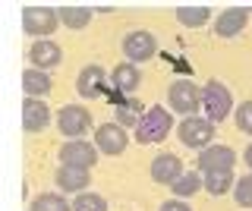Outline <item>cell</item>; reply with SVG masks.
Returning a JSON list of instances; mask_svg holds the SVG:
<instances>
[{
    "label": "cell",
    "mask_w": 252,
    "mask_h": 211,
    "mask_svg": "<svg viewBox=\"0 0 252 211\" xmlns=\"http://www.w3.org/2000/svg\"><path fill=\"white\" fill-rule=\"evenodd\" d=\"M170 129H173L170 111L161 107V104H155V107H148V111L142 114V120L136 126V142L139 145H158V142H164V139L170 136Z\"/></svg>",
    "instance_id": "6da1fadb"
},
{
    "label": "cell",
    "mask_w": 252,
    "mask_h": 211,
    "mask_svg": "<svg viewBox=\"0 0 252 211\" xmlns=\"http://www.w3.org/2000/svg\"><path fill=\"white\" fill-rule=\"evenodd\" d=\"M202 107H205V120L215 126V123H224L227 117H230L236 107H233V91L227 89L224 82H218V79H211V82H205V89H202Z\"/></svg>",
    "instance_id": "7a4b0ae2"
},
{
    "label": "cell",
    "mask_w": 252,
    "mask_h": 211,
    "mask_svg": "<svg viewBox=\"0 0 252 211\" xmlns=\"http://www.w3.org/2000/svg\"><path fill=\"white\" fill-rule=\"evenodd\" d=\"M202 104V89L189 79H177L167 89V111L170 114H183V117H195Z\"/></svg>",
    "instance_id": "3957f363"
},
{
    "label": "cell",
    "mask_w": 252,
    "mask_h": 211,
    "mask_svg": "<svg viewBox=\"0 0 252 211\" xmlns=\"http://www.w3.org/2000/svg\"><path fill=\"white\" fill-rule=\"evenodd\" d=\"M177 136L180 142L186 148H192V151H205L208 145H215L211 139H215V126H211L205 117H183L177 126Z\"/></svg>",
    "instance_id": "277c9868"
},
{
    "label": "cell",
    "mask_w": 252,
    "mask_h": 211,
    "mask_svg": "<svg viewBox=\"0 0 252 211\" xmlns=\"http://www.w3.org/2000/svg\"><path fill=\"white\" fill-rule=\"evenodd\" d=\"M60 26V16L54 6H26L22 10V29H26V35L32 38H51L54 29Z\"/></svg>",
    "instance_id": "5b68a950"
},
{
    "label": "cell",
    "mask_w": 252,
    "mask_h": 211,
    "mask_svg": "<svg viewBox=\"0 0 252 211\" xmlns=\"http://www.w3.org/2000/svg\"><path fill=\"white\" fill-rule=\"evenodd\" d=\"M57 129L66 136V142L82 139L85 132L92 129V114L79 104H66V107H60V114H57Z\"/></svg>",
    "instance_id": "8992f818"
},
{
    "label": "cell",
    "mask_w": 252,
    "mask_h": 211,
    "mask_svg": "<svg viewBox=\"0 0 252 211\" xmlns=\"http://www.w3.org/2000/svg\"><path fill=\"white\" fill-rule=\"evenodd\" d=\"M60 164H66V167L92 170L94 164H98V148H94V142H85V139L63 142L60 145Z\"/></svg>",
    "instance_id": "52a82bcc"
},
{
    "label": "cell",
    "mask_w": 252,
    "mask_h": 211,
    "mask_svg": "<svg viewBox=\"0 0 252 211\" xmlns=\"http://www.w3.org/2000/svg\"><path fill=\"white\" fill-rule=\"evenodd\" d=\"M123 54L129 63H145L158 54V38L152 32H145V29H136V32L123 38Z\"/></svg>",
    "instance_id": "ba28073f"
},
{
    "label": "cell",
    "mask_w": 252,
    "mask_h": 211,
    "mask_svg": "<svg viewBox=\"0 0 252 211\" xmlns=\"http://www.w3.org/2000/svg\"><path fill=\"white\" fill-rule=\"evenodd\" d=\"M126 145H129V136H126V129L117 126V123H101V126L94 129V148H98L101 154H107V158L123 154Z\"/></svg>",
    "instance_id": "9c48e42d"
},
{
    "label": "cell",
    "mask_w": 252,
    "mask_h": 211,
    "mask_svg": "<svg viewBox=\"0 0 252 211\" xmlns=\"http://www.w3.org/2000/svg\"><path fill=\"white\" fill-rule=\"evenodd\" d=\"M199 174H215V170H233L236 151L227 145H208L205 151H199Z\"/></svg>",
    "instance_id": "30bf717a"
},
{
    "label": "cell",
    "mask_w": 252,
    "mask_h": 211,
    "mask_svg": "<svg viewBox=\"0 0 252 211\" xmlns=\"http://www.w3.org/2000/svg\"><path fill=\"white\" fill-rule=\"evenodd\" d=\"M252 16V6H230V10L218 13L215 19V35L218 38H236L246 29V22Z\"/></svg>",
    "instance_id": "8fae6325"
},
{
    "label": "cell",
    "mask_w": 252,
    "mask_h": 211,
    "mask_svg": "<svg viewBox=\"0 0 252 211\" xmlns=\"http://www.w3.org/2000/svg\"><path fill=\"white\" fill-rule=\"evenodd\" d=\"M76 91L82 98H101L107 91V73L101 69L98 63H89V66H82L79 69V79H76Z\"/></svg>",
    "instance_id": "7c38bea8"
},
{
    "label": "cell",
    "mask_w": 252,
    "mask_h": 211,
    "mask_svg": "<svg viewBox=\"0 0 252 211\" xmlns=\"http://www.w3.org/2000/svg\"><path fill=\"white\" fill-rule=\"evenodd\" d=\"M29 60L35 69H41V73H51L54 66L63 63V51L57 41H51V38H41V41H35L29 48Z\"/></svg>",
    "instance_id": "4fadbf2b"
},
{
    "label": "cell",
    "mask_w": 252,
    "mask_h": 211,
    "mask_svg": "<svg viewBox=\"0 0 252 211\" xmlns=\"http://www.w3.org/2000/svg\"><path fill=\"white\" fill-rule=\"evenodd\" d=\"M51 123V107L41 98H26L22 101V129L26 132H41Z\"/></svg>",
    "instance_id": "5bb4252c"
},
{
    "label": "cell",
    "mask_w": 252,
    "mask_h": 211,
    "mask_svg": "<svg viewBox=\"0 0 252 211\" xmlns=\"http://www.w3.org/2000/svg\"><path fill=\"white\" fill-rule=\"evenodd\" d=\"M183 174H186V170H183V161H180L177 154H170V151L158 154V158L152 161V180H155V183L173 186Z\"/></svg>",
    "instance_id": "9a60e30c"
},
{
    "label": "cell",
    "mask_w": 252,
    "mask_h": 211,
    "mask_svg": "<svg viewBox=\"0 0 252 211\" xmlns=\"http://www.w3.org/2000/svg\"><path fill=\"white\" fill-rule=\"evenodd\" d=\"M54 183H57V189H63V192L79 195V192L89 189L92 177H89V170H82V167H66V164H60L57 174H54Z\"/></svg>",
    "instance_id": "2e32d148"
},
{
    "label": "cell",
    "mask_w": 252,
    "mask_h": 211,
    "mask_svg": "<svg viewBox=\"0 0 252 211\" xmlns=\"http://www.w3.org/2000/svg\"><path fill=\"white\" fill-rule=\"evenodd\" d=\"M22 89H26V98H41L44 95H51V89H54V79H51V73H41V69H26L22 73Z\"/></svg>",
    "instance_id": "e0dca14e"
},
{
    "label": "cell",
    "mask_w": 252,
    "mask_h": 211,
    "mask_svg": "<svg viewBox=\"0 0 252 211\" xmlns=\"http://www.w3.org/2000/svg\"><path fill=\"white\" fill-rule=\"evenodd\" d=\"M110 82H114V91H120V95H129V91L139 89V69L136 63H120L110 73Z\"/></svg>",
    "instance_id": "ac0fdd59"
},
{
    "label": "cell",
    "mask_w": 252,
    "mask_h": 211,
    "mask_svg": "<svg viewBox=\"0 0 252 211\" xmlns=\"http://www.w3.org/2000/svg\"><path fill=\"white\" fill-rule=\"evenodd\" d=\"M145 111H148V107H142L139 101H132V98H129V101H123V104H117V107H114V117H117L114 123H117V126H123V129H129V126L136 129Z\"/></svg>",
    "instance_id": "d6986e66"
},
{
    "label": "cell",
    "mask_w": 252,
    "mask_h": 211,
    "mask_svg": "<svg viewBox=\"0 0 252 211\" xmlns=\"http://www.w3.org/2000/svg\"><path fill=\"white\" fill-rule=\"evenodd\" d=\"M233 170H215V174H202V189L208 195H227V189H233Z\"/></svg>",
    "instance_id": "ffe728a7"
},
{
    "label": "cell",
    "mask_w": 252,
    "mask_h": 211,
    "mask_svg": "<svg viewBox=\"0 0 252 211\" xmlns=\"http://www.w3.org/2000/svg\"><path fill=\"white\" fill-rule=\"evenodd\" d=\"M173 16H177V22L186 26V29H202L205 22L211 19V10L208 6H177Z\"/></svg>",
    "instance_id": "44dd1931"
},
{
    "label": "cell",
    "mask_w": 252,
    "mask_h": 211,
    "mask_svg": "<svg viewBox=\"0 0 252 211\" xmlns=\"http://www.w3.org/2000/svg\"><path fill=\"white\" fill-rule=\"evenodd\" d=\"M57 16H60V22L66 29H85L92 22L94 10H92V6H60Z\"/></svg>",
    "instance_id": "7402d4cb"
},
{
    "label": "cell",
    "mask_w": 252,
    "mask_h": 211,
    "mask_svg": "<svg viewBox=\"0 0 252 211\" xmlns=\"http://www.w3.org/2000/svg\"><path fill=\"white\" fill-rule=\"evenodd\" d=\"M29 211H73V205H69L60 192H41V195L32 199V208Z\"/></svg>",
    "instance_id": "603a6c76"
},
{
    "label": "cell",
    "mask_w": 252,
    "mask_h": 211,
    "mask_svg": "<svg viewBox=\"0 0 252 211\" xmlns=\"http://www.w3.org/2000/svg\"><path fill=\"white\" fill-rule=\"evenodd\" d=\"M170 189H173V199H189L192 192H199V189H202V177L195 174V170H186V174L180 177L177 183L170 186Z\"/></svg>",
    "instance_id": "cb8c5ba5"
},
{
    "label": "cell",
    "mask_w": 252,
    "mask_h": 211,
    "mask_svg": "<svg viewBox=\"0 0 252 211\" xmlns=\"http://www.w3.org/2000/svg\"><path fill=\"white\" fill-rule=\"evenodd\" d=\"M233 202L240 208H252V174H246V177H240L233 183Z\"/></svg>",
    "instance_id": "d4e9b609"
},
{
    "label": "cell",
    "mask_w": 252,
    "mask_h": 211,
    "mask_svg": "<svg viewBox=\"0 0 252 211\" xmlns=\"http://www.w3.org/2000/svg\"><path fill=\"white\" fill-rule=\"evenodd\" d=\"M73 211H107V202L94 192H79L73 202Z\"/></svg>",
    "instance_id": "484cf974"
},
{
    "label": "cell",
    "mask_w": 252,
    "mask_h": 211,
    "mask_svg": "<svg viewBox=\"0 0 252 211\" xmlns=\"http://www.w3.org/2000/svg\"><path fill=\"white\" fill-rule=\"evenodd\" d=\"M233 120H236V129H240V132L252 136V98L243 101V104L233 111Z\"/></svg>",
    "instance_id": "4316f807"
},
{
    "label": "cell",
    "mask_w": 252,
    "mask_h": 211,
    "mask_svg": "<svg viewBox=\"0 0 252 211\" xmlns=\"http://www.w3.org/2000/svg\"><path fill=\"white\" fill-rule=\"evenodd\" d=\"M158 211H192V208H189L183 199H167V202H164V205L158 208Z\"/></svg>",
    "instance_id": "83f0119b"
},
{
    "label": "cell",
    "mask_w": 252,
    "mask_h": 211,
    "mask_svg": "<svg viewBox=\"0 0 252 211\" xmlns=\"http://www.w3.org/2000/svg\"><path fill=\"white\" fill-rule=\"evenodd\" d=\"M243 161L249 164V174H252V145H246V151H243Z\"/></svg>",
    "instance_id": "f1b7e54d"
}]
</instances>
